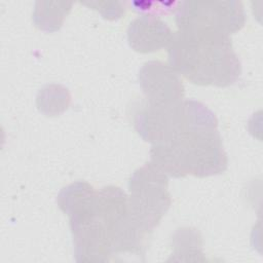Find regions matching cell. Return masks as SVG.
Wrapping results in <instances>:
<instances>
[{"instance_id": "obj_11", "label": "cell", "mask_w": 263, "mask_h": 263, "mask_svg": "<svg viewBox=\"0 0 263 263\" xmlns=\"http://www.w3.org/2000/svg\"><path fill=\"white\" fill-rule=\"evenodd\" d=\"M70 102L71 96L68 88L60 84L45 85L39 90L36 100L38 109L50 116L64 112L69 107Z\"/></svg>"}, {"instance_id": "obj_12", "label": "cell", "mask_w": 263, "mask_h": 263, "mask_svg": "<svg viewBox=\"0 0 263 263\" xmlns=\"http://www.w3.org/2000/svg\"><path fill=\"white\" fill-rule=\"evenodd\" d=\"M172 246L174 248L173 255L180 256L178 260H182L188 255H202L201 253V236L196 229L182 227L175 231L172 237Z\"/></svg>"}, {"instance_id": "obj_8", "label": "cell", "mask_w": 263, "mask_h": 263, "mask_svg": "<svg viewBox=\"0 0 263 263\" xmlns=\"http://www.w3.org/2000/svg\"><path fill=\"white\" fill-rule=\"evenodd\" d=\"M127 41L136 51L147 53L167 47L173 32L158 15L142 14L133 20L127 28Z\"/></svg>"}, {"instance_id": "obj_13", "label": "cell", "mask_w": 263, "mask_h": 263, "mask_svg": "<svg viewBox=\"0 0 263 263\" xmlns=\"http://www.w3.org/2000/svg\"><path fill=\"white\" fill-rule=\"evenodd\" d=\"M83 4L93 7L95 9L100 11V13L105 18H108V20L119 18L124 13V9H125V2H121V1H115V2L90 1V2H84Z\"/></svg>"}, {"instance_id": "obj_5", "label": "cell", "mask_w": 263, "mask_h": 263, "mask_svg": "<svg viewBox=\"0 0 263 263\" xmlns=\"http://www.w3.org/2000/svg\"><path fill=\"white\" fill-rule=\"evenodd\" d=\"M96 213L112 245L113 254H142L147 233L133 220L128 196L117 186H105L97 191Z\"/></svg>"}, {"instance_id": "obj_6", "label": "cell", "mask_w": 263, "mask_h": 263, "mask_svg": "<svg viewBox=\"0 0 263 263\" xmlns=\"http://www.w3.org/2000/svg\"><path fill=\"white\" fill-rule=\"evenodd\" d=\"M175 15L179 30L204 29L229 36L239 31L246 22L242 3L237 0L181 1Z\"/></svg>"}, {"instance_id": "obj_9", "label": "cell", "mask_w": 263, "mask_h": 263, "mask_svg": "<svg viewBox=\"0 0 263 263\" xmlns=\"http://www.w3.org/2000/svg\"><path fill=\"white\" fill-rule=\"evenodd\" d=\"M72 6L68 1H36L33 11L34 24L43 31H58Z\"/></svg>"}, {"instance_id": "obj_4", "label": "cell", "mask_w": 263, "mask_h": 263, "mask_svg": "<svg viewBox=\"0 0 263 263\" xmlns=\"http://www.w3.org/2000/svg\"><path fill=\"white\" fill-rule=\"evenodd\" d=\"M167 185L168 176L150 161L137 168L129 178V213L147 234L158 225L172 204Z\"/></svg>"}, {"instance_id": "obj_1", "label": "cell", "mask_w": 263, "mask_h": 263, "mask_svg": "<svg viewBox=\"0 0 263 263\" xmlns=\"http://www.w3.org/2000/svg\"><path fill=\"white\" fill-rule=\"evenodd\" d=\"M168 65L198 85L228 86L241 72L230 36L218 31L184 29L173 33L167 45Z\"/></svg>"}, {"instance_id": "obj_7", "label": "cell", "mask_w": 263, "mask_h": 263, "mask_svg": "<svg viewBox=\"0 0 263 263\" xmlns=\"http://www.w3.org/2000/svg\"><path fill=\"white\" fill-rule=\"evenodd\" d=\"M139 83L148 103L167 105L184 100L180 75L163 62H146L139 71Z\"/></svg>"}, {"instance_id": "obj_2", "label": "cell", "mask_w": 263, "mask_h": 263, "mask_svg": "<svg viewBox=\"0 0 263 263\" xmlns=\"http://www.w3.org/2000/svg\"><path fill=\"white\" fill-rule=\"evenodd\" d=\"M150 162L174 178L218 175L228 164L217 127L188 129L168 141L152 144Z\"/></svg>"}, {"instance_id": "obj_3", "label": "cell", "mask_w": 263, "mask_h": 263, "mask_svg": "<svg viewBox=\"0 0 263 263\" xmlns=\"http://www.w3.org/2000/svg\"><path fill=\"white\" fill-rule=\"evenodd\" d=\"M133 120L138 134L151 144L168 141L188 129L218 126L214 112L192 99L167 105L144 101L136 109Z\"/></svg>"}, {"instance_id": "obj_10", "label": "cell", "mask_w": 263, "mask_h": 263, "mask_svg": "<svg viewBox=\"0 0 263 263\" xmlns=\"http://www.w3.org/2000/svg\"><path fill=\"white\" fill-rule=\"evenodd\" d=\"M95 188L84 181H77L63 187L58 196L57 203L59 208L67 215L79 210L96 196Z\"/></svg>"}]
</instances>
